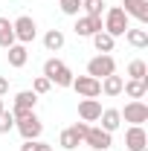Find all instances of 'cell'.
Instances as JSON below:
<instances>
[{
	"mask_svg": "<svg viewBox=\"0 0 148 151\" xmlns=\"http://www.w3.org/2000/svg\"><path fill=\"white\" fill-rule=\"evenodd\" d=\"M44 78H50V84H55V87H70L73 84V70L61 58H47L44 61Z\"/></svg>",
	"mask_w": 148,
	"mask_h": 151,
	"instance_id": "1",
	"label": "cell"
},
{
	"mask_svg": "<svg viewBox=\"0 0 148 151\" xmlns=\"http://www.w3.org/2000/svg\"><path fill=\"white\" fill-rule=\"evenodd\" d=\"M128 29H131V23H128V15L122 12V6H111L105 12V20H102V32H108L111 38H119Z\"/></svg>",
	"mask_w": 148,
	"mask_h": 151,
	"instance_id": "2",
	"label": "cell"
},
{
	"mask_svg": "<svg viewBox=\"0 0 148 151\" xmlns=\"http://www.w3.org/2000/svg\"><path fill=\"white\" fill-rule=\"evenodd\" d=\"M15 128H18V134L23 137V139H41V134H44V122L35 116V111H29V113H23V116L15 119Z\"/></svg>",
	"mask_w": 148,
	"mask_h": 151,
	"instance_id": "3",
	"label": "cell"
},
{
	"mask_svg": "<svg viewBox=\"0 0 148 151\" xmlns=\"http://www.w3.org/2000/svg\"><path fill=\"white\" fill-rule=\"evenodd\" d=\"M12 29H15V41L18 44H32L38 38V23L29 15H20V18L12 20Z\"/></svg>",
	"mask_w": 148,
	"mask_h": 151,
	"instance_id": "4",
	"label": "cell"
},
{
	"mask_svg": "<svg viewBox=\"0 0 148 151\" xmlns=\"http://www.w3.org/2000/svg\"><path fill=\"white\" fill-rule=\"evenodd\" d=\"M116 73V61H113V55H105V52H99V55H93L90 61H87V76H93V78H105V76H113Z\"/></svg>",
	"mask_w": 148,
	"mask_h": 151,
	"instance_id": "5",
	"label": "cell"
},
{
	"mask_svg": "<svg viewBox=\"0 0 148 151\" xmlns=\"http://www.w3.org/2000/svg\"><path fill=\"white\" fill-rule=\"evenodd\" d=\"M70 87H73L81 99H96V96H102V81L93 78V76H73V84H70Z\"/></svg>",
	"mask_w": 148,
	"mask_h": 151,
	"instance_id": "6",
	"label": "cell"
},
{
	"mask_svg": "<svg viewBox=\"0 0 148 151\" xmlns=\"http://www.w3.org/2000/svg\"><path fill=\"white\" fill-rule=\"evenodd\" d=\"M119 116L125 122H131V125H142V122H148V105L142 99H131L128 105L119 111Z\"/></svg>",
	"mask_w": 148,
	"mask_h": 151,
	"instance_id": "7",
	"label": "cell"
},
{
	"mask_svg": "<svg viewBox=\"0 0 148 151\" xmlns=\"http://www.w3.org/2000/svg\"><path fill=\"white\" fill-rule=\"evenodd\" d=\"M81 142H87L93 151H108L113 145V137L108 131H102V128H87V134H84Z\"/></svg>",
	"mask_w": 148,
	"mask_h": 151,
	"instance_id": "8",
	"label": "cell"
},
{
	"mask_svg": "<svg viewBox=\"0 0 148 151\" xmlns=\"http://www.w3.org/2000/svg\"><path fill=\"white\" fill-rule=\"evenodd\" d=\"M75 35L78 38H93L96 32H102V18H90V15H78L75 18Z\"/></svg>",
	"mask_w": 148,
	"mask_h": 151,
	"instance_id": "9",
	"label": "cell"
},
{
	"mask_svg": "<svg viewBox=\"0 0 148 151\" xmlns=\"http://www.w3.org/2000/svg\"><path fill=\"white\" fill-rule=\"evenodd\" d=\"M35 105H38V96L32 93V90H20V93H15V105H12L15 119L23 116V113H29V111H35Z\"/></svg>",
	"mask_w": 148,
	"mask_h": 151,
	"instance_id": "10",
	"label": "cell"
},
{
	"mask_svg": "<svg viewBox=\"0 0 148 151\" xmlns=\"http://www.w3.org/2000/svg\"><path fill=\"white\" fill-rule=\"evenodd\" d=\"M148 145V137H145V128L142 125H131L125 131V148L128 151H145Z\"/></svg>",
	"mask_w": 148,
	"mask_h": 151,
	"instance_id": "11",
	"label": "cell"
},
{
	"mask_svg": "<svg viewBox=\"0 0 148 151\" xmlns=\"http://www.w3.org/2000/svg\"><path fill=\"white\" fill-rule=\"evenodd\" d=\"M99 116H102V102L99 99H81L78 102V119L81 122H99Z\"/></svg>",
	"mask_w": 148,
	"mask_h": 151,
	"instance_id": "12",
	"label": "cell"
},
{
	"mask_svg": "<svg viewBox=\"0 0 148 151\" xmlns=\"http://www.w3.org/2000/svg\"><path fill=\"white\" fill-rule=\"evenodd\" d=\"M122 12L139 23H148V0H122Z\"/></svg>",
	"mask_w": 148,
	"mask_h": 151,
	"instance_id": "13",
	"label": "cell"
},
{
	"mask_svg": "<svg viewBox=\"0 0 148 151\" xmlns=\"http://www.w3.org/2000/svg\"><path fill=\"white\" fill-rule=\"evenodd\" d=\"M99 122H102V125H99L102 131L113 134V131H119V125H122V116H119V111H116V108H102Z\"/></svg>",
	"mask_w": 148,
	"mask_h": 151,
	"instance_id": "14",
	"label": "cell"
},
{
	"mask_svg": "<svg viewBox=\"0 0 148 151\" xmlns=\"http://www.w3.org/2000/svg\"><path fill=\"white\" fill-rule=\"evenodd\" d=\"M6 58H9V67L20 70V67L29 61V50H26V44H12V47L6 50Z\"/></svg>",
	"mask_w": 148,
	"mask_h": 151,
	"instance_id": "15",
	"label": "cell"
},
{
	"mask_svg": "<svg viewBox=\"0 0 148 151\" xmlns=\"http://www.w3.org/2000/svg\"><path fill=\"white\" fill-rule=\"evenodd\" d=\"M122 93H128L131 99H142L148 93V78H125Z\"/></svg>",
	"mask_w": 148,
	"mask_h": 151,
	"instance_id": "16",
	"label": "cell"
},
{
	"mask_svg": "<svg viewBox=\"0 0 148 151\" xmlns=\"http://www.w3.org/2000/svg\"><path fill=\"white\" fill-rule=\"evenodd\" d=\"M122 84H125V78H122V76H105V78H102V93L105 96H122Z\"/></svg>",
	"mask_w": 148,
	"mask_h": 151,
	"instance_id": "17",
	"label": "cell"
},
{
	"mask_svg": "<svg viewBox=\"0 0 148 151\" xmlns=\"http://www.w3.org/2000/svg\"><path fill=\"white\" fill-rule=\"evenodd\" d=\"M64 44H67V38L61 29H50L47 35H44V47H47V52H58V50H64Z\"/></svg>",
	"mask_w": 148,
	"mask_h": 151,
	"instance_id": "18",
	"label": "cell"
},
{
	"mask_svg": "<svg viewBox=\"0 0 148 151\" xmlns=\"http://www.w3.org/2000/svg\"><path fill=\"white\" fill-rule=\"evenodd\" d=\"M90 41H93V47H96V52H105V55H111L113 47H116V38H111L108 32H96Z\"/></svg>",
	"mask_w": 148,
	"mask_h": 151,
	"instance_id": "19",
	"label": "cell"
},
{
	"mask_svg": "<svg viewBox=\"0 0 148 151\" xmlns=\"http://www.w3.org/2000/svg\"><path fill=\"white\" fill-rule=\"evenodd\" d=\"M58 145H61L64 151H73V148H78V145H81V137L75 134V128H73V125L61 131V137H58Z\"/></svg>",
	"mask_w": 148,
	"mask_h": 151,
	"instance_id": "20",
	"label": "cell"
},
{
	"mask_svg": "<svg viewBox=\"0 0 148 151\" xmlns=\"http://www.w3.org/2000/svg\"><path fill=\"white\" fill-rule=\"evenodd\" d=\"M12 44H18V41H15V29H12V20H9V18H0V47L9 50Z\"/></svg>",
	"mask_w": 148,
	"mask_h": 151,
	"instance_id": "21",
	"label": "cell"
},
{
	"mask_svg": "<svg viewBox=\"0 0 148 151\" xmlns=\"http://www.w3.org/2000/svg\"><path fill=\"white\" fill-rule=\"evenodd\" d=\"M125 38H128L131 47H137V50H145V47H148V29H142V26L128 29V32H125Z\"/></svg>",
	"mask_w": 148,
	"mask_h": 151,
	"instance_id": "22",
	"label": "cell"
},
{
	"mask_svg": "<svg viewBox=\"0 0 148 151\" xmlns=\"http://www.w3.org/2000/svg\"><path fill=\"white\" fill-rule=\"evenodd\" d=\"M81 9H84V15H90V18H102L105 0H81Z\"/></svg>",
	"mask_w": 148,
	"mask_h": 151,
	"instance_id": "23",
	"label": "cell"
},
{
	"mask_svg": "<svg viewBox=\"0 0 148 151\" xmlns=\"http://www.w3.org/2000/svg\"><path fill=\"white\" fill-rule=\"evenodd\" d=\"M128 78H148V67H145V61L134 58V61L128 64Z\"/></svg>",
	"mask_w": 148,
	"mask_h": 151,
	"instance_id": "24",
	"label": "cell"
},
{
	"mask_svg": "<svg viewBox=\"0 0 148 151\" xmlns=\"http://www.w3.org/2000/svg\"><path fill=\"white\" fill-rule=\"evenodd\" d=\"M58 9H61L64 15H70V18H78V12H81V0H58Z\"/></svg>",
	"mask_w": 148,
	"mask_h": 151,
	"instance_id": "25",
	"label": "cell"
},
{
	"mask_svg": "<svg viewBox=\"0 0 148 151\" xmlns=\"http://www.w3.org/2000/svg\"><path fill=\"white\" fill-rule=\"evenodd\" d=\"M20 151H52V145L44 142V139H23Z\"/></svg>",
	"mask_w": 148,
	"mask_h": 151,
	"instance_id": "26",
	"label": "cell"
},
{
	"mask_svg": "<svg viewBox=\"0 0 148 151\" xmlns=\"http://www.w3.org/2000/svg\"><path fill=\"white\" fill-rule=\"evenodd\" d=\"M12 128H15V113L3 108V111H0V134H9Z\"/></svg>",
	"mask_w": 148,
	"mask_h": 151,
	"instance_id": "27",
	"label": "cell"
},
{
	"mask_svg": "<svg viewBox=\"0 0 148 151\" xmlns=\"http://www.w3.org/2000/svg\"><path fill=\"white\" fill-rule=\"evenodd\" d=\"M52 90V84H50V78H44V76H38L35 81H32V93L35 96H44V93H50Z\"/></svg>",
	"mask_w": 148,
	"mask_h": 151,
	"instance_id": "28",
	"label": "cell"
},
{
	"mask_svg": "<svg viewBox=\"0 0 148 151\" xmlns=\"http://www.w3.org/2000/svg\"><path fill=\"white\" fill-rule=\"evenodd\" d=\"M6 93H9V78L0 76V96H6Z\"/></svg>",
	"mask_w": 148,
	"mask_h": 151,
	"instance_id": "29",
	"label": "cell"
},
{
	"mask_svg": "<svg viewBox=\"0 0 148 151\" xmlns=\"http://www.w3.org/2000/svg\"><path fill=\"white\" fill-rule=\"evenodd\" d=\"M0 111H3V96H0Z\"/></svg>",
	"mask_w": 148,
	"mask_h": 151,
	"instance_id": "30",
	"label": "cell"
},
{
	"mask_svg": "<svg viewBox=\"0 0 148 151\" xmlns=\"http://www.w3.org/2000/svg\"><path fill=\"white\" fill-rule=\"evenodd\" d=\"M108 151H111V148H108Z\"/></svg>",
	"mask_w": 148,
	"mask_h": 151,
	"instance_id": "31",
	"label": "cell"
}]
</instances>
